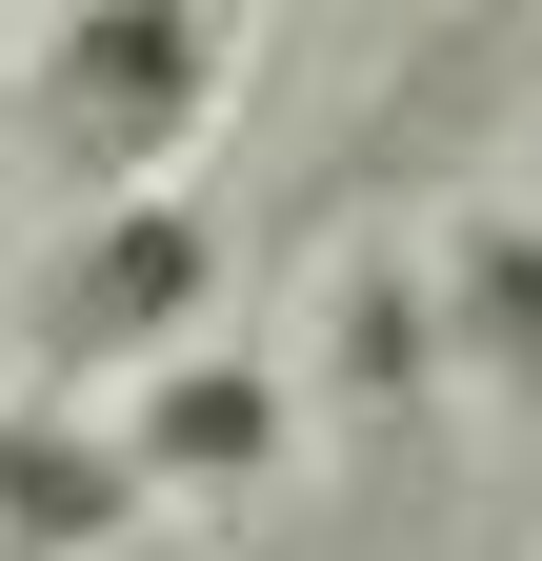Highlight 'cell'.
I'll use <instances>...</instances> for the list:
<instances>
[{"label": "cell", "mask_w": 542, "mask_h": 561, "mask_svg": "<svg viewBox=\"0 0 542 561\" xmlns=\"http://www.w3.org/2000/svg\"><path fill=\"white\" fill-rule=\"evenodd\" d=\"M121 461H142V502H181V481H261L282 461V362H161L142 401H121Z\"/></svg>", "instance_id": "cell-3"}, {"label": "cell", "mask_w": 542, "mask_h": 561, "mask_svg": "<svg viewBox=\"0 0 542 561\" xmlns=\"http://www.w3.org/2000/svg\"><path fill=\"white\" fill-rule=\"evenodd\" d=\"M222 81H241V41L181 21V0L41 21V140H60V181H101V201H161V161L222 121Z\"/></svg>", "instance_id": "cell-1"}, {"label": "cell", "mask_w": 542, "mask_h": 561, "mask_svg": "<svg viewBox=\"0 0 542 561\" xmlns=\"http://www.w3.org/2000/svg\"><path fill=\"white\" fill-rule=\"evenodd\" d=\"M201 301H222V221H201V201H101V221L41 261V301H21V362H41V381L161 362Z\"/></svg>", "instance_id": "cell-2"}, {"label": "cell", "mask_w": 542, "mask_h": 561, "mask_svg": "<svg viewBox=\"0 0 542 561\" xmlns=\"http://www.w3.org/2000/svg\"><path fill=\"white\" fill-rule=\"evenodd\" d=\"M442 321L503 401H542V221H462L442 241Z\"/></svg>", "instance_id": "cell-5"}, {"label": "cell", "mask_w": 542, "mask_h": 561, "mask_svg": "<svg viewBox=\"0 0 542 561\" xmlns=\"http://www.w3.org/2000/svg\"><path fill=\"white\" fill-rule=\"evenodd\" d=\"M142 522V461H121V421H0V561H101Z\"/></svg>", "instance_id": "cell-4"}, {"label": "cell", "mask_w": 542, "mask_h": 561, "mask_svg": "<svg viewBox=\"0 0 542 561\" xmlns=\"http://www.w3.org/2000/svg\"><path fill=\"white\" fill-rule=\"evenodd\" d=\"M422 362H442V321L402 301V280H362V301H342V381L382 401V381H422Z\"/></svg>", "instance_id": "cell-6"}]
</instances>
